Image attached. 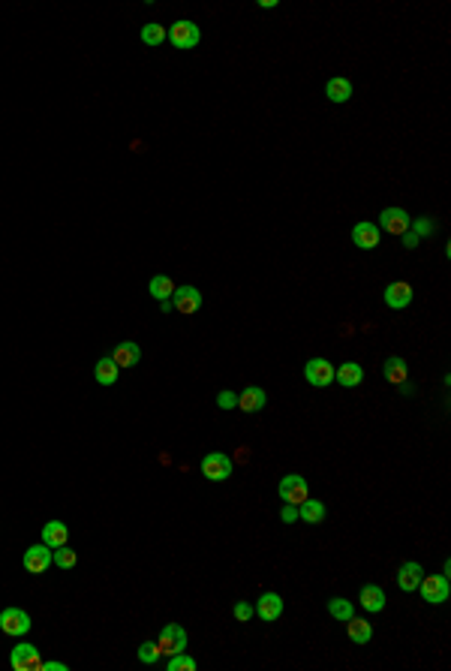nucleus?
Wrapping results in <instances>:
<instances>
[{"label":"nucleus","mask_w":451,"mask_h":671,"mask_svg":"<svg viewBox=\"0 0 451 671\" xmlns=\"http://www.w3.org/2000/svg\"><path fill=\"white\" fill-rule=\"evenodd\" d=\"M39 668H43V671H67L69 666H67V662H39Z\"/></svg>","instance_id":"nucleus-35"},{"label":"nucleus","mask_w":451,"mask_h":671,"mask_svg":"<svg viewBox=\"0 0 451 671\" xmlns=\"http://www.w3.org/2000/svg\"><path fill=\"white\" fill-rule=\"evenodd\" d=\"M325 97H328L331 102H349V100H352V82H349V78H343V76L328 78V84H325Z\"/></svg>","instance_id":"nucleus-22"},{"label":"nucleus","mask_w":451,"mask_h":671,"mask_svg":"<svg viewBox=\"0 0 451 671\" xmlns=\"http://www.w3.org/2000/svg\"><path fill=\"white\" fill-rule=\"evenodd\" d=\"M169 671H196V659L187 653H175V657H169Z\"/></svg>","instance_id":"nucleus-31"},{"label":"nucleus","mask_w":451,"mask_h":671,"mask_svg":"<svg viewBox=\"0 0 451 671\" xmlns=\"http://www.w3.org/2000/svg\"><path fill=\"white\" fill-rule=\"evenodd\" d=\"M172 307H175L178 313H184V317H193V313H199V307H202V292L196 286H175Z\"/></svg>","instance_id":"nucleus-9"},{"label":"nucleus","mask_w":451,"mask_h":671,"mask_svg":"<svg viewBox=\"0 0 451 671\" xmlns=\"http://www.w3.org/2000/svg\"><path fill=\"white\" fill-rule=\"evenodd\" d=\"M157 647H160V657H175V653H184L187 650V633H184V626H178V623H169V626H163L160 638H157Z\"/></svg>","instance_id":"nucleus-4"},{"label":"nucleus","mask_w":451,"mask_h":671,"mask_svg":"<svg viewBox=\"0 0 451 671\" xmlns=\"http://www.w3.org/2000/svg\"><path fill=\"white\" fill-rule=\"evenodd\" d=\"M139 662H145V666H154V662H160V647H157V641L139 644Z\"/></svg>","instance_id":"nucleus-30"},{"label":"nucleus","mask_w":451,"mask_h":671,"mask_svg":"<svg viewBox=\"0 0 451 671\" xmlns=\"http://www.w3.org/2000/svg\"><path fill=\"white\" fill-rule=\"evenodd\" d=\"M202 476L208 481H226L232 476V457L223 452H208L202 457Z\"/></svg>","instance_id":"nucleus-6"},{"label":"nucleus","mask_w":451,"mask_h":671,"mask_svg":"<svg viewBox=\"0 0 451 671\" xmlns=\"http://www.w3.org/2000/svg\"><path fill=\"white\" fill-rule=\"evenodd\" d=\"M49 566H51V548L45 542L30 545V548L25 551V572L43 575V572H49Z\"/></svg>","instance_id":"nucleus-10"},{"label":"nucleus","mask_w":451,"mask_h":671,"mask_svg":"<svg viewBox=\"0 0 451 671\" xmlns=\"http://www.w3.org/2000/svg\"><path fill=\"white\" fill-rule=\"evenodd\" d=\"M0 629L3 635H12V638H21L30 633V614L25 608H3L0 611Z\"/></svg>","instance_id":"nucleus-5"},{"label":"nucleus","mask_w":451,"mask_h":671,"mask_svg":"<svg viewBox=\"0 0 451 671\" xmlns=\"http://www.w3.org/2000/svg\"><path fill=\"white\" fill-rule=\"evenodd\" d=\"M259 6H262V10H274L277 0H259Z\"/></svg>","instance_id":"nucleus-38"},{"label":"nucleus","mask_w":451,"mask_h":671,"mask_svg":"<svg viewBox=\"0 0 451 671\" xmlns=\"http://www.w3.org/2000/svg\"><path fill=\"white\" fill-rule=\"evenodd\" d=\"M298 518L307 521V524H322V521H325V503L307 497V500L298 506Z\"/></svg>","instance_id":"nucleus-23"},{"label":"nucleus","mask_w":451,"mask_h":671,"mask_svg":"<svg viewBox=\"0 0 451 671\" xmlns=\"http://www.w3.org/2000/svg\"><path fill=\"white\" fill-rule=\"evenodd\" d=\"M141 43L145 45H163L165 43V27L163 25H157V21H148L145 27H141Z\"/></svg>","instance_id":"nucleus-29"},{"label":"nucleus","mask_w":451,"mask_h":671,"mask_svg":"<svg viewBox=\"0 0 451 671\" xmlns=\"http://www.w3.org/2000/svg\"><path fill=\"white\" fill-rule=\"evenodd\" d=\"M379 241H382V229L373 226V223H355L352 226V244L358 250H376Z\"/></svg>","instance_id":"nucleus-12"},{"label":"nucleus","mask_w":451,"mask_h":671,"mask_svg":"<svg viewBox=\"0 0 451 671\" xmlns=\"http://www.w3.org/2000/svg\"><path fill=\"white\" fill-rule=\"evenodd\" d=\"M93 376H97L100 385H115L117 376H121V367H117L115 359L108 355V359H100L97 361V367H93Z\"/></svg>","instance_id":"nucleus-24"},{"label":"nucleus","mask_w":451,"mask_h":671,"mask_svg":"<svg viewBox=\"0 0 451 671\" xmlns=\"http://www.w3.org/2000/svg\"><path fill=\"white\" fill-rule=\"evenodd\" d=\"M43 542L49 545V548H60V545L69 542V527L63 524V521H45L43 527Z\"/></svg>","instance_id":"nucleus-20"},{"label":"nucleus","mask_w":451,"mask_h":671,"mask_svg":"<svg viewBox=\"0 0 451 671\" xmlns=\"http://www.w3.org/2000/svg\"><path fill=\"white\" fill-rule=\"evenodd\" d=\"M217 404L223 407V409H235V407H238V394H232V391H220V394H217Z\"/></svg>","instance_id":"nucleus-33"},{"label":"nucleus","mask_w":451,"mask_h":671,"mask_svg":"<svg viewBox=\"0 0 451 671\" xmlns=\"http://www.w3.org/2000/svg\"><path fill=\"white\" fill-rule=\"evenodd\" d=\"M382 374H385V380H389V383H394V385H403V383L409 380V365L400 359V355H391V359H385Z\"/></svg>","instance_id":"nucleus-21"},{"label":"nucleus","mask_w":451,"mask_h":671,"mask_svg":"<svg viewBox=\"0 0 451 671\" xmlns=\"http://www.w3.org/2000/svg\"><path fill=\"white\" fill-rule=\"evenodd\" d=\"M150 295L157 298V302H172V295H175V283H172L165 274H157L154 280H150Z\"/></svg>","instance_id":"nucleus-26"},{"label":"nucleus","mask_w":451,"mask_h":671,"mask_svg":"<svg viewBox=\"0 0 451 671\" xmlns=\"http://www.w3.org/2000/svg\"><path fill=\"white\" fill-rule=\"evenodd\" d=\"M379 229H385L389 235H406L413 229V217L403 208H385L379 214Z\"/></svg>","instance_id":"nucleus-8"},{"label":"nucleus","mask_w":451,"mask_h":671,"mask_svg":"<svg viewBox=\"0 0 451 671\" xmlns=\"http://www.w3.org/2000/svg\"><path fill=\"white\" fill-rule=\"evenodd\" d=\"M112 359H115V365H117V367H136L139 361H141V346H139V343H132V341H124V343H117V346H115Z\"/></svg>","instance_id":"nucleus-19"},{"label":"nucleus","mask_w":451,"mask_h":671,"mask_svg":"<svg viewBox=\"0 0 451 671\" xmlns=\"http://www.w3.org/2000/svg\"><path fill=\"white\" fill-rule=\"evenodd\" d=\"M334 365H331L328 359H310L304 365V380L316 385V389H328L331 383H334Z\"/></svg>","instance_id":"nucleus-7"},{"label":"nucleus","mask_w":451,"mask_h":671,"mask_svg":"<svg viewBox=\"0 0 451 671\" xmlns=\"http://www.w3.org/2000/svg\"><path fill=\"white\" fill-rule=\"evenodd\" d=\"M76 563H78V554L73 548H67V545L51 551V566H58V569H73Z\"/></svg>","instance_id":"nucleus-28"},{"label":"nucleus","mask_w":451,"mask_h":671,"mask_svg":"<svg viewBox=\"0 0 451 671\" xmlns=\"http://www.w3.org/2000/svg\"><path fill=\"white\" fill-rule=\"evenodd\" d=\"M256 614L262 620H277L283 614V596L280 593H274V590H268V593H262L259 596V602H256Z\"/></svg>","instance_id":"nucleus-16"},{"label":"nucleus","mask_w":451,"mask_h":671,"mask_svg":"<svg viewBox=\"0 0 451 671\" xmlns=\"http://www.w3.org/2000/svg\"><path fill=\"white\" fill-rule=\"evenodd\" d=\"M403 247H406V250L418 247V232H406V235H403Z\"/></svg>","instance_id":"nucleus-36"},{"label":"nucleus","mask_w":451,"mask_h":671,"mask_svg":"<svg viewBox=\"0 0 451 671\" xmlns=\"http://www.w3.org/2000/svg\"><path fill=\"white\" fill-rule=\"evenodd\" d=\"M328 614L334 620H349V617H355V605L343 596H334V599H328Z\"/></svg>","instance_id":"nucleus-27"},{"label":"nucleus","mask_w":451,"mask_h":671,"mask_svg":"<svg viewBox=\"0 0 451 671\" xmlns=\"http://www.w3.org/2000/svg\"><path fill=\"white\" fill-rule=\"evenodd\" d=\"M418 232H433V223H427V220H418V223H413Z\"/></svg>","instance_id":"nucleus-37"},{"label":"nucleus","mask_w":451,"mask_h":671,"mask_svg":"<svg viewBox=\"0 0 451 671\" xmlns=\"http://www.w3.org/2000/svg\"><path fill=\"white\" fill-rule=\"evenodd\" d=\"M232 614H235V620H250L253 614H256V608H253L250 602H244V599H241V602H235Z\"/></svg>","instance_id":"nucleus-32"},{"label":"nucleus","mask_w":451,"mask_h":671,"mask_svg":"<svg viewBox=\"0 0 451 671\" xmlns=\"http://www.w3.org/2000/svg\"><path fill=\"white\" fill-rule=\"evenodd\" d=\"M265 404H268V394L259 385H247L238 394V409H244V413H259V409H265Z\"/></svg>","instance_id":"nucleus-17"},{"label":"nucleus","mask_w":451,"mask_h":671,"mask_svg":"<svg viewBox=\"0 0 451 671\" xmlns=\"http://www.w3.org/2000/svg\"><path fill=\"white\" fill-rule=\"evenodd\" d=\"M409 302H413V286L406 280H394L385 286V304L391 310H403V307H409Z\"/></svg>","instance_id":"nucleus-13"},{"label":"nucleus","mask_w":451,"mask_h":671,"mask_svg":"<svg viewBox=\"0 0 451 671\" xmlns=\"http://www.w3.org/2000/svg\"><path fill=\"white\" fill-rule=\"evenodd\" d=\"M277 494H280V500L289 503V506H301V503L310 497V485H307L304 476H298V473H289V476L280 479V485H277Z\"/></svg>","instance_id":"nucleus-1"},{"label":"nucleus","mask_w":451,"mask_h":671,"mask_svg":"<svg viewBox=\"0 0 451 671\" xmlns=\"http://www.w3.org/2000/svg\"><path fill=\"white\" fill-rule=\"evenodd\" d=\"M358 602H361V608L367 614H379L389 599H385V590L382 587H376V584H364L361 593H358Z\"/></svg>","instance_id":"nucleus-14"},{"label":"nucleus","mask_w":451,"mask_h":671,"mask_svg":"<svg viewBox=\"0 0 451 671\" xmlns=\"http://www.w3.org/2000/svg\"><path fill=\"white\" fill-rule=\"evenodd\" d=\"M39 650L34 644H15L12 647V653H10V666L15 668V671H36L39 668Z\"/></svg>","instance_id":"nucleus-11"},{"label":"nucleus","mask_w":451,"mask_h":671,"mask_svg":"<svg viewBox=\"0 0 451 671\" xmlns=\"http://www.w3.org/2000/svg\"><path fill=\"white\" fill-rule=\"evenodd\" d=\"M346 623H349V626H346V633H349V641H355V644H367L370 638H373V623L358 620V617H349Z\"/></svg>","instance_id":"nucleus-25"},{"label":"nucleus","mask_w":451,"mask_h":671,"mask_svg":"<svg viewBox=\"0 0 451 671\" xmlns=\"http://www.w3.org/2000/svg\"><path fill=\"white\" fill-rule=\"evenodd\" d=\"M169 43L175 45V49H196L199 45V39H202V34H199V25H193L189 19H181V21H175V25L169 27Z\"/></svg>","instance_id":"nucleus-2"},{"label":"nucleus","mask_w":451,"mask_h":671,"mask_svg":"<svg viewBox=\"0 0 451 671\" xmlns=\"http://www.w3.org/2000/svg\"><path fill=\"white\" fill-rule=\"evenodd\" d=\"M280 518H283V524H292V521H298V506H283V512H280Z\"/></svg>","instance_id":"nucleus-34"},{"label":"nucleus","mask_w":451,"mask_h":671,"mask_svg":"<svg viewBox=\"0 0 451 671\" xmlns=\"http://www.w3.org/2000/svg\"><path fill=\"white\" fill-rule=\"evenodd\" d=\"M334 380L343 385V389H355V385L364 383V367L358 361H343V365L334 370Z\"/></svg>","instance_id":"nucleus-18"},{"label":"nucleus","mask_w":451,"mask_h":671,"mask_svg":"<svg viewBox=\"0 0 451 671\" xmlns=\"http://www.w3.org/2000/svg\"><path fill=\"white\" fill-rule=\"evenodd\" d=\"M448 575H424L418 584V593L427 605H442L448 599Z\"/></svg>","instance_id":"nucleus-3"},{"label":"nucleus","mask_w":451,"mask_h":671,"mask_svg":"<svg viewBox=\"0 0 451 671\" xmlns=\"http://www.w3.org/2000/svg\"><path fill=\"white\" fill-rule=\"evenodd\" d=\"M421 578H424V569L418 563H413V560H406V563L397 569V587L403 590V593H413V590H418Z\"/></svg>","instance_id":"nucleus-15"}]
</instances>
